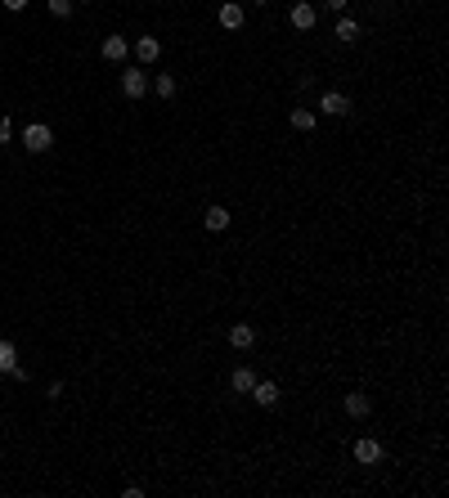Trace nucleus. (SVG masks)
Wrapping results in <instances>:
<instances>
[{"label":"nucleus","mask_w":449,"mask_h":498,"mask_svg":"<svg viewBox=\"0 0 449 498\" xmlns=\"http://www.w3.org/2000/svg\"><path fill=\"white\" fill-rule=\"evenodd\" d=\"M23 144H27V153H50V144H54V130L45 126V121H32V126L23 130Z\"/></svg>","instance_id":"nucleus-1"},{"label":"nucleus","mask_w":449,"mask_h":498,"mask_svg":"<svg viewBox=\"0 0 449 498\" xmlns=\"http://www.w3.org/2000/svg\"><path fill=\"white\" fill-rule=\"evenodd\" d=\"M121 94L139 103V99L149 94V72H139V68H126V72H121Z\"/></svg>","instance_id":"nucleus-2"},{"label":"nucleus","mask_w":449,"mask_h":498,"mask_svg":"<svg viewBox=\"0 0 449 498\" xmlns=\"http://www.w3.org/2000/svg\"><path fill=\"white\" fill-rule=\"evenodd\" d=\"M247 395H252L256 400V404H261V409H274V404H279V381H270V377H256V386L252 390H247Z\"/></svg>","instance_id":"nucleus-3"},{"label":"nucleus","mask_w":449,"mask_h":498,"mask_svg":"<svg viewBox=\"0 0 449 498\" xmlns=\"http://www.w3.org/2000/svg\"><path fill=\"white\" fill-rule=\"evenodd\" d=\"M319 112H323V117H346V112H350V99H346L341 90H328V94L319 99Z\"/></svg>","instance_id":"nucleus-4"},{"label":"nucleus","mask_w":449,"mask_h":498,"mask_svg":"<svg viewBox=\"0 0 449 498\" xmlns=\"http://www.w3.org/2000/svg\"><path fill=\"white\" fill-rule=\"evenodd\" d=\"M99 54H103V59H108V63H121V59H126V54H130V41H126V36H103Z\"/></svg>","instance_id":"nucleus-5"},{"label":"nucleus","mask_w":449,"mask_h":498,"mask_svg":"<svg viewBox=\"0 0 449 498\" xmlns=\"http://www.w3.org/2000/svg\"><path fill=\"white\" fill-rule=\"evenodd\" d=\"M216 18H221V27H225V32H238V27H243V5H238V0H225V5H221V14H216Z\"/></svg>","instance_id":"nucleus-6"},{"label":"nucleus","mask_w":449,"mask_h":498,"mask_svg":"<svg viewBox=\"0 0 449 498\" xmlns=\"http://www.w3.org/2000/svg\"><path fill=\"white\" fill-rule=\"evenodd\" d=\"M135 59L139 63H158L162 59V41L158 36H135Z\"/></svg>","instance_id":"nucleus-7"},{"label":"nucleus","mask_w":449,"mask_h":498,"mask_svg":"<svg viewBox=\"0 0 449 498\" xmlns=\"http://www.w3.org/2000/svg\"><path fill=\"white\" fill-rule=\"evenodd\" d=\"M229 346L234 350H252L256 346V328L252 323H234V328H229Z\"/></svg>","instance_id":"nucleus-8"},{"label":"nucleus","mask_w":449,"mask_h":498,"mask_svg":"<svg viewBox=\"0 0 449 498\" xmlns=\"http://www.w3.org/2000/svg\"><path fill=\"white\" fill-rule=\"evenodd\" d=\"M292 27H297V32H310V27H314V18H319V14H314V5H310V0H301V5H292Z\"/></svg>","instance_id":"nucleus-9"},{"label":"nucleus","mask_w":449,"mask_h":498,"mask_svg":"<svg viewBox=\"0 0 449 498\" xmlns=\"http://www.w3.org/2000/svg\"><path fill=\"white\" fill-rule=\"evenodd\" d=\"M378 458H382V445H378V440H355V463H364V467H373L378 463Z\"/></svg>","instance_id":"nucleus-10"},{"label":"nucleus","mask_w":449,"mask_h":498,"mask_svg":"<svg viewBox=\"0 0 449 498\" xmlns=\"http://www.w3.org/2000/svg\"><path fill=\"white\" fill-rule=\"evenodd\" d=\"M229 386H234L238 395H247V390L256 386V372H252V368H247V363H243V368H234V372H229Z\"/></svg>","instance_id":"nucleus-11"},{"label":"nucleus","mask_w":449,"mask_h":498,"mask_svg":"<svg viewBox=\"0 0 449 498\" xmlns=\"http://www.w3.org/2000/svg\"><path fill=\"white\" fill-rule=\"evenodd\" d=\"M341 409H346L350 418H368V413H373V404H368V395H359V390H350V395H346V404H341Z\"/></svg>","instance_id":"nucleus-12"},{"label":"nucleus","mask_w":449,"mask_h":498,"mask_svg":"<svg viewBox=\"0 0 449 498\" xmlns=\"http://www.w3.org/2000/svg\"><path fill=\"white\" fill-rule=\"evenodd\" d=\"M337 41H346V45L359 41V23H355V18H346V14L337 18Z\"/></svg>","instance_id":"nucleus-13"},{"label":"nucleus","mask_w":449,"mask_h":498,"mask_svg":"<svg viewBox=\"0 0 449 498\" xmlns=\"http://www.w3.org/2000/svg\"><path fill=\"white\" fill-rule=\"evenodd\" d=\"M207 229H212V234H221V229H229V212H225V207H207Z\"/></svg>","instance_id":"nucleus-14"},{"label":"nucleus","mask_w":449,"mask_h":498,"mask_svg":"<svg viewBox=\"0 0 449 498\" xmlns=\"http://www.w3.org/2000/svg\"><path fill=\"white\" fill-rule=\"evenodd\" d=\"M153 94H158V99H171V94H176V76L158 72V76H153Z\"/></svg>","instance_id":"nucleus-15"},{"label":"nucleus","mask_w":449,"mask_h":498,"mask_svg":"<svg viewBox=\"0 0 449 498\" xmlns=\"http://www.w3.org/2000/svg\"><path fill=\"white\" fill-rule=\"evenodd\" d=\"M18 363V346L14 341H0V372H9Z\"/></svg>","instance_id":"nucleus-16"},{"label":"nucleus","mask_w":449,"mask_h":498,"mask_svg":"<svg viewBox=\"0 0 449 498\" xmlns=\"http://www.w3.org/2000/svg\"><path fill=\"white\" fill-rule=\"evenodd\" d=\"M288 121H292L297 130H314V112H310V108H292V117H288Z\"/></svg>","instance_id":"nucleus-17"},{"label":"nucleus","mask_w":449,"mask_h":498,"mask_svg":"<svg viewBox=\"0 0 449 498\" xmlns=\"http://www.w3.org/2000/svg\"><path fill=\"white\" fill-rule=\"evenodd\" d=\"M45 5H50L54 18H68V14H72V0H45Z\"/></svg>","instance_id":"nucleus-18"},{"label":"nucleus","mask_w":449,"mask_h":498,"mask_svg":"<svg viewBox=\"0 0 449 498\" xmlns=\"http://www.w3.org/2000/svg\"><path fill=\"white\" fill-rule=\"evenodd\" d=\"M9 135H14V121L0 117V144H9Z\"/></svg>","instance_id":"nucleus-19"},{"label":"nucleus","mask_w":449,"mask_h":498,"mask_svg":"<svg viewBox=\"0 0 449 498\" xmlns=\"http://www.w3.org/2000/svg\"><path fill=\"white\" fill-rule=\"evenodd\" d=\"M346 5L350 0H323V9H332V14H346Z\"/></svg>","instance_id":"nucleus-20"},{"label":"nucleus","mask_w":449,"mask_h":498,"mask_svg":"<svg viewBox=\"0 0 449 498\" xmlns=\"http://www.w3.org/2000/svg\"><path fill=\"white\" fill-rule=\"evenodd\" d=\"M5 9H14V14H23V9H27V0H5Z\"/></svg>","instance_id":"nucleus-21"},{"label":"nucleus","mask_w":449,"mask_h":498,"mask_svg":"<svg viewBox=\"0 0 449 498\" xmlns=\"http://www.w3.org/2000/svg\"><path fill=\"white\" fill-rule=\"evenodd\" d=\"M247 5H256V9H261V5H270V0H247Z\"/></svg>","instance_id":"nucleus-22"},{"label":"nucleus","mask_w":449,"mask_h":498,"mask_svg":"<svg viewBox=\"0 0 449 498\" xmlns=\"http://www.w3.org/2000/svg\"><path fill=\"white\" fill-rule=\"evenodd\" d=\"M72 5H81V0H72Z\"/></svg>","instance_id":"nucleus-23"}]
</instances>
